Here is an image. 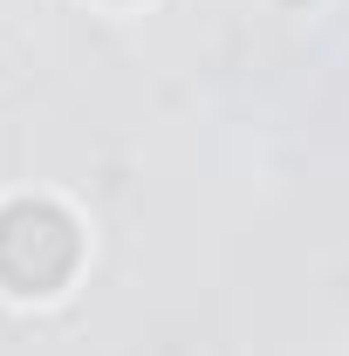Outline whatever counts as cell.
<instances>
[{
    "instance_id": "1",
    "label": "cell",
    "mask_w": 349,
    "mask_h": 356,
    "mask_svg": "<svg viewBox=\"0 0 349 356\" xmlns=\"http://www.w3.org/2000/svg\"><path fill=\"white\" fill-rule=\"evenodd\" d=\"M76 220L48 199H14L0 206V288L14 295H55L76 274Z\"/></svg>"
}]
</instances>
